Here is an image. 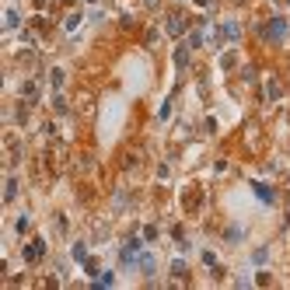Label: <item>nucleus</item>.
<instances>
[{
  "label": "nucleus",
  "instance_id": "obj_1",
  "mask_svg": "<svg viewBox=\"0 0 290 290\" xmlns=\"http://www.w3.org/2000/svg\"><path fill=\"white\" fill-rule=\"evenodd\" d=\"M241 150L252 154V158L266 150V133H262V126H259L255 119H249V123L241 126Z\"/></svg>",
  "mask_w": 290,
  "mask_h": 290
},
{
  "label": "nucleus",
  "instance_id": "obj_2",
  "mask_svg": "<svg viewBox=\"0 0 290 290\" xmlns=\"http://www.w3.org/2000/svg\"><path fill=\"white\" fill-rule=\"evenodd\" d=\"M290 35V25H287V18H273L269 25H266V32H262V39L269 42V46H280V42Z\"/></svg>",
  "mask_w": 290,
  "mask_h": 290
},
{
  "label": "nucleus",
  "instance_id": "obj_3",
  "mask_svg": "<svg viewBox=\"0 0 290 290\" xmlns=\"http://www.w3.org/2000/svg\"><path fill=\"white\" fill-rule=\"evenodd\" d=\"M42 255H46V241H42V238H35V241H28L25 245V262L32 266V262H39Z\"/></svg>",
  "mask_w": 290,
  "mask_h": 290
},
{
  "label": "nucleus",
  "instance_id": "obj_4",
  "mask_svg": "<svg viewBox=\"0 0 290 290\" xmlns=\"http://www.w3.org/2000/svg\"><path fill=\"white\" fill-rule=\"evenodd\" d=\"M186 25H189V21H186L182 14H168V21H165V28H168V35H171V39L182 35V32H186Z\"/></svg>",
  "mask_w": 290,
  "mask_h": 290
},
{
  "label": "nucleus",
  "instance_id": "obj_5",
  "mask_svg": "<svg viewBox=\"0 0 290 290\" xmlns=\"http://www.w3.org/2000/svg\"><path fill=\"white\" fill-rule=\"evenodd\" d=\"M199 196H203V192H199V186H189V189H186V213H196V210H199Z\"/></svg>",
  "mask_w": 290,
  "mask_h": 290
},
{
  "label": "nucleus",
  "instance_id": "obj_6",
  "mask_svg": "<svg viewBox=\"0 0 290 290\" xmlns=\"http://www.w3.org/2000/svg\"><path fill=\"white\" fill-rule=\"evenodd\" d=\"M252 189H255V196L262 199V203H269V207L276 203V192H273L269 186H262V182H252Z\"/></svg>",
  "mask_w": 290,
  "mask_h": 290
},
{
  "label": "nucleus",
  "instance_id": "obj_7",
  "mask_svg": "<svg viewBox=\"0 0 290 290\" xmlns=\"http://www.w3.org/2000/svg\"><path fill=\"white\" fill-rule=\"evenodd\" d=\"M144 4H147V7H158V4H161V0H144Z\"/></svg>",
  "mask_w": 290,
  "mask_h": 290
},
{
  "label": "nucleus",
  "instance_id": "obj_8",
  "mask_svg": "<svg viewBox=\"0 0 290 290\" xmlns=\"http://www.w3.org/2000/svg\"><path fill=\"white\" fill-rule=\"evenodd\" d=\"M192 4H196V7H207V0H192Z\"/></svg>",
  "mask_w": 290,
  "mask_h": 290
}]
</instances>
